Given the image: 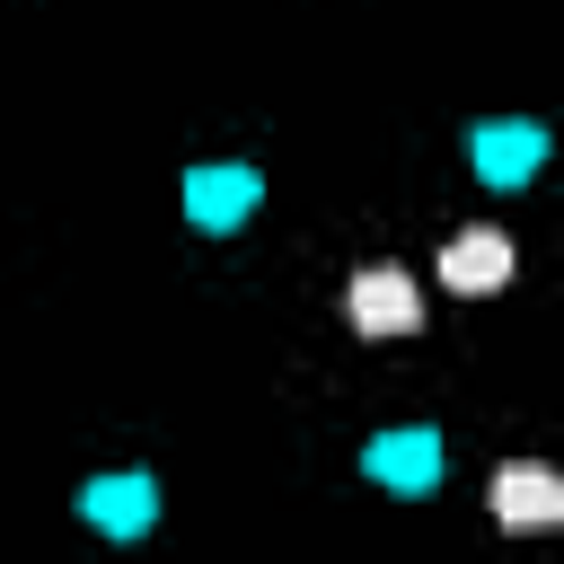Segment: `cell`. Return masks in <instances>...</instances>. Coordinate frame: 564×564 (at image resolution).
<instances>
[{
    "label": "cell",
    "mask_w": 564,
    "mask_h": 564,
    "mask_svg": "<svg viewBox=\"0 0 564 564\" xmlns=\"http://www.w3.org/2000/svg\"><path fill=\"white\" fill-rule=\"evenodd\" d=\"M485 494H494V520L502 529H555L564 520V476L546 458H502Z\"/></svg>",
    "instance_id": "cell-2"
},
{
    "label": "cell",
    "mask_w": 564,
    "mask_h": 564,
    "mask_svg": "<svg viewBox=\"0 0 564 564\" xmlns=\"http://www.w3.org/2000/svg\"><path fill=\"white\" fill-rule=\"evenodd\" d=\"M361 467L388 485V494H432L441 485V441L414 423V432H379L370 449H361Z\"/></svg>",
    "instance_id": "cell-4"
},
{
    "label": "cell",
    "mask_w": 564,
    "mask_h": 564,
    "mask_svg": "<svg viewBox=\"0 0 564 564\" xmlns=\"http://www.w3.org/2000/svg\"><path fill=\"white\" fill-rule=\"evenodd\" d=\"M511 264H520V256H511V238H502L494 220H476V229H458V238L441 247V282H449L458 300L502 291V282H511Z\"/></svg>",
    "instance_id": "cell-3"
},
{
    "label": "cell",
    "mask_w": 564,
    "mask_h": 564,
    "mask_svg": "<svg viewBox=\"0 0 564 564\" xmlns=\"http://www.w3.org/2000/svg\"><path fill=\"white\" fill-rule=\"evenodd\" d=\"M247 203H256V167H194V176H185V212H194L203 229H238Z\"/></svg>",
    "instance_id": "cell-7"
},
{
    "label": "cell",
    "mask_w": 564,
    "mask_h": 564,
    "mask_svg": "<svg viewBox=\"0 0 564 564\" xmlns=\"http://www.w3.org/2000/svg\"><path fill=\"white\" fill-rule=\"evenodd\" d=\"M344 317H352V335H414L423 326V282L405 264H361L344 282Z\"/></svg>",
    "instance_id": "cell-1"
},
{
    "label": "cell",
    "mask_w": 564,
    "mask_h": 564,
    "mask_svg": "<svg viewBox=\"0 0 564 564\" xmlns=\"http://www.w3.org/2000/svg\"><path fill=\"white\" fill-rule=\"evenodd\" d=\"M79 511H88L97 529H115V538H141V529L159 520V485H150V476H97V485L79 494Z\"/></svg>",
    "instance_id": "cell-6"
},
{
    "label": "cell",
    "mask_w": 564,
    "mask_h": 564,
    "mask_svg": "<svg viewBox=\"0 0 564 564\" xmlns=\"http://www.w3.org/2000/svg\"><path fill=\"white\" fill-rule=\"evenodd\" d=\"M538 159H546V132L538 123H476V176L485 185H520V176H538Z\"/></svg>",
    "instance_id": "cell-5"
}]
</instances>
